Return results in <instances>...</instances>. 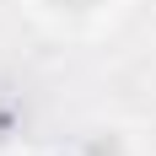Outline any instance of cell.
Instances as JSON below:
<instances>
[{"mask_svg":"<svg viewBox=\"0 0 156 156\" xmlns=\"http://www.w3.org/2000/svg\"><path fill=\"white\" fill-rule=\"evenodd\" d=\"M54 5H65V11H81V5H92V0H54Z\"/></svg>","mask_w":156,"mask_h":156,"instance_id":"1","label":"cell"}]
</instances>
